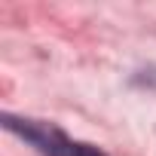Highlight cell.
I'll list each match as a JSON object with an SVG mask.
<instances>
[{
	"instance_id": "1",
	"label": "cell",
	"mask_w": 156,
	"mask_h": 156,
	"mask_svg": "<svg viewBox=\"0 0 156 156\" xmlns=\"http://www.w3.org/2000/svg\"><path fill=\"white\" fill-rule=\"evenodd\" d=\"M3 126H6V132H12L22 141H28L40 156H107L101 147L76 141L67 132H61L58 126L43 122V119H25V116L3 113Z\"/></svg>"
}]
</instances>
